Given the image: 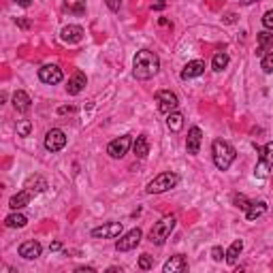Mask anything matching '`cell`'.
I'll return each instance as SVG.
<instances>
[{"instance_id": "10", "label": "cell", "mask_w": 273, "mask_h": 273, "mask_svg": "<svg viewBox=\"0 0 273 273\" xmlns=\"http://www.w3.org/2000/svg\"><path fill=\"white\" fill-rule=\"evenodd\" d=\"M122 222H107L102 226H96L92 228V237L94 239H116L122 235Z\"/></svg>"}, {"instance_id": "30", "label": "cell", "mask_w": 273, "mask_h": 273, "mask_svg": "<svg viewBox=\"0 0 273 273\" xmlns=\"http://www.w3.org/2000/svg\"><path fill=\"white\" fill-rule=\"evenodd\" d=\"M232 203H235V207H239V210H248V207H250L252 203H250V200H248L244 194H235V196H232Z\"/></svg>"}, {"instance_id": "1", "label": "cell", "mask_w": 273, "mask_h": 273, "mask_svg": "<svg viewBox=\"0 0 273 273\" xmlns=\"http://www.w3.org/2000/svg\"><path fill=\"white\" fill-rule=\"evenodd\" d=\"M160 68V58L150 52V50H141L136 52L134 56V62H132V75L136 79H141V82H146V79H152Z\"/></svg>"}, {"instance_id": "24", "label": "cell", "mask_w": 273, "mask_h": 273, "mask_svg": "<svg viewBox=\"0 0 273 273\" xmlns=\"http://www.w3.org/2000/svg\"><path fill=\"white\" fill-rule=\"evenodd\" d=\"M4 224H6L9 228H24V226L28 224V218H26L24 214H20V212H13V214H9V216L4 218Z\"/></svg>"}, {"instance_id": "11", "label": "cell", "mask_w": 273, "mask_h": 273, "mask_svg": "<svg viewBox=\"0 0 273 273\" xmlns=\"http://www.w3.org/2000/svg\"><path fill=\"white\" fill-rule=\"evenodd\" d=\"M38 79L43 84H50V86H58L64 75H62V68L56 66V64H45V66L38 68Z\"/></svg>"}, {"instance_id": "6", "label": "cell", "mask_w": 273, "mask_h": 273, "mask_svg": "<svg viewBox=\"0 0 273 273\" xmlns=\"http://www.w3.org/2000/svg\"><path fill=\"white\" fill-rule=\"evenodd\" d=\"M271 168H273V141H269L267 146L260 150V160H258V164H256L254 175L256 178H267Z\"/></svg>"}, {"instance_id": "5", "label": "cell", "mask_w": 273, "mask_h": 273, "mask_svg": "<svg viewBox=\"0 0 273 273\" xmlns=\"http://www.w3.org/2000/svg\"><path fill=\"white\" fill-rule=\"evenodd\" d=\"M156 102H158V111L160 114H164V116L178 111V107H180L178 94H173L171 90H158L156 92Z\"/></svg>"}, {"instance_id": "36", "label": "cell", "mask_w": 273, "mask_h": 273, "mask_svg": "<svg viewBox=\"0 0 273 273\" xmlns=\"http://www.w3.org/2000/svg\"><path fill=\"white\" fill-rule=\"evenodd\" d=\"M94 267H77V273H94Z\"/></svg>"}, {"instance_id": "39", "label": "cell", "mask_w": 273, "mask_h": 273, "mask_svg": "<svg viewBox=\"0 0 273 273\" xmlns=\"http://www.w3.org/2000/svg\"><path fill=\"white\" fill-rule=\"evenodd\" d=\"M164 4H166V0H158V2L154 4V9H156V11H160V9H164Z\"/></svg>"}, {"instance_id": "3", "label": "cell", "mask_w": 273, "mask_h": 273, "mask_svg": "<svg viewBox=\"0 0 273 273\" xmlns=\"http://www.w3.org/2000/svg\"><path fill=\"white\" fill-rule=\"evenodd\" d=\"M175 216H164V218H160L156 224H154V228L150 230V242L154 244V246H162L168 235H171V230L175 228Z\"/></svg>"}, {"instance_id": "41", "label": "cell", "mask_w": 273, "mask_h": 273, "mask_svg": "<svg viewBox=\"0 0 273 273\" xmlns=\"http://www.w3.org/2000/svg\"><path fill=\"white\" fill-rule=\"evenodd\" d=\"M226 22H228V24H232V22H235V15L228 13V15H226Z\"/></svg>"}, {"instance_id": "9", "label": "cell", "mask_w": 273, "mask_h": 273, "mask_svg": "<svg viewBox=\"0 0 273 273\" xmlns=\"http://www.w3.org/2000/svg\"><path fill=\"white\" fill-rule=\"evenodd\" d=\"M64 146H66V134H64V130H60V128H52V130L45 134V150L47 152L56 154V152L64 150Z\"/></svg>"}, {"instance_id": "23", "label": "cell", "mask_w": 273, "mask_h": 273, "mask_svg": "<svg viewBox=\"0 0 273 273\" xmlns=\"http://www.w3.org/2000/svg\"><path fill=\"white\" fill-rule=\"evenodd\" d=\"M242 252H244V242H242V239H237V242H232L230 248L226 250V256H224V260H226L228 264H237L239 254H242Z\"/></svg>"}, {"instance_id": "25", "label": "cell", "mask_w": 273, "mask_h": 273, "mask_svg": "<svg viewBox=\"0 0 273 273\" xmlns=\"http://www.w3.org/2000/svg\"><path fill=\"white\" fill-rule=\"evenodd\" d=\"M271 45H273V34H269V30L258 32V52H256V54H258L260 58H262V56H267Z\"/></svg>"}, {"instance_id": "4", "label": "cell", "mask_w": 273, "mask_h": 273, "mask_svg": "<svg viewBox=\"0 0 273 273\" xmlns=\"http://www.w3.org/2000/svg\"><path fill=\"white\" fill-rule=\"evenodd\" d=\"M178 184H180V175H178V173L164 171V173L156 175V178L148 184L146 192H148V194H160V192H166V190L175 188V186H178Z\"/></svg>"}, {"instance_id": "26", "label": "cell", "mask_w": 273, "mask_h": 273, "mask_svg": "<svg viewBox=\"0 0 273 273\" xmlns=\"http://www.w3.org/2000/svg\"><path fill=\"white\" fill-rule=\"evenodd\" d=\"M166 126L171 132H180L184 128V116L180 114V111H173V114L166 116Z\"/></svg>"}, {"instance_id": "14", "label": "cell", "mask_w": 273, "mask_h": 273, "mask_svg": "<svg viewBox=\"0 0 273 273\" xmlns=\"http://www.w3.org/2000/svg\"><path fill=\"white\" fill-rule=\"evenodd\" d=\"M162 271H164V273H184V271H188V260H186V256H182V254L171 256V258L164 262Z\"/></svg>"}, {"instance_id": "13", "label": "cell", "mask_w": 273, "mask_h": 273, "mask_svg": "<svg viewBox=\"0 0 273 273\" xmlns=\"http://www.w3.org/2000/svg\"><path fill=\"white\" fill-rule=\"evenodd\" d=\"M200 141H203V130L198 126H192L188 130V139H186V150L190 156H196L200 152Z\"/></svg>"}, {"instance_id": "8", "label": "cell", "mask_w": 273, "mask_h": 273, "mask_svg": "<svg viewBox=\"0 0 273 273\" xmlns=\"http://www.w3.org/2000/svg\"><path fill=\"white\" fill-rule=\"evenodd\" d=\"M130 146H132L130 134H122V136H118V139H114L107 146V154L111 158H124L128 154V150H130Z\"/></svg>"}, {"instance_id": "33", "label": "cell", "mask_w": 273, "mask_h": 273, "mask_svg": "<svg viewBox=\"0 0 273 273\" xmlns=\"http://www.w3.org/2000/svg\"><path fill=\"white\" fill-rule=\"evenodd\" d=\"M224 256H226V252H224V250H222V248H220V246H216V248H214V250H212V258H214L216 262H220V260L224 258Z\"/></svg>"}, {"instance_id": "27", "label": "cell", "mask_w": 273, "mask_h": 273, "mask_svg": "<svg viewBox=\"0 0 273 273\" xmlns=\"http://www.w3.org/2000/svg\"><path fill=\"white\" fill-rule=\"evenodd\" d=\"M212 66H214V70H224L228 66V54H224V52H218L214 56V60H212Z\"/></svg>"}, {"instance_id": "28", "label": "cell", "mask_w": 273, "mask_h": 273, "mask_svg": "<svg viewBox=\"0 0 273 273\" xmlns=\"http://www.w3.org/2000/svg\"><path fill=\"white\" fill-rule=\"evenodd\" d=\"M260 68L264 70V73H273V52L267 54V56H262V60H260Z\"/></svg>"}, {"instance_id": "18", "label": "cell", "mask_w": 273, "mask_h": 273, "mask_svg": "<svg viewBox=\"0 0 273 273\" xmlns=\"http://www.w3.org/2000/svg\"><path fill=\"white\" fill-rule=\"evenodd\" d=\"M30 105H32V100H30V96L24 92V90H18V92L13 94V107H15L18 114H28Z\"/></svg>"}, {"instance_id": "38", "label": "cell", "mask_w": 273, "mask_h": 273, "mask_svg": "<svg viewBox=\"0 0 273 273\" xmlns=\"http://www.w3.org/2000/svg\"><path fill=\"white\" fill-rule=\"evenodd\" d=\"M50 250H52V252H58V250H62V244H60V242H54V244L50 246Z\"/></svg>"}, {"instance_id": "19", "label": "cell", "mask_w": 273, "mask_h": 273, "mask_svg": "<svg viewBox=\"0 0 273 273\" xmlns=\"http://www.w3.org/2000/svg\"><path fill=\"white\" fill-rule=\"evenodd\" d=\"M30 198H32V192L26 188V190H22V192H18V194H13L11 196V200H9V207L13 212H20V210H24L28 203H30Z\"/></svg>"}, {"instance_id": "22", "label": "cell", "mask_w": 273, "mask_h": 273, "mask_svg": "<svg viewBox=\"0 0 273 273\" xmlns=\"http://www.w3.org/2000/svg\"><path fill=\"white\" fill-rule=\"evenodd\" d=\"M24 188H28L32 194H41V192L47 190V182L41 178V175H32V178H28V182H26V186H24Z\"/></svg>"}, {"instance_id": "40", "label": "cell", "mask_w": 273, "mask_h": 273, "mask_svg": "<svg viewBox=\"0 0 273 273\" xmlns=\"http://www.w3.org/2000/svg\"><path fill=\"white\" fill-rule=\"evenodd\" d=\"M18 24H20V26H22V28H30V22H26V20H20Z\"/></svg>"}, {"instance_id": "29", "label": "cell", "mask_w": 273, "mask_h": 273, "mask_svg": "<svg viewBox=\"0 0 273 273\" xmlns=\"http://www.w3.org/2000/svg\"><path fill=\"white\" fill-rule=\"evenodd\" d=\"M30 130H32L30 120H22V122L18 124V136H30Z\"/></svg>"}, {"instance_id": "37", "label": "cell", "mask_w": 273, "mask_h": 273, "mask_svg": "<svg viewBox=\"0 0 273 273\" xmlns=\"http://www.w3.org/2000/svg\"><path fill=\"white\" fill-rule=\"evenodd\" d=\"M15 2H18L20 6H24V9H28V6L32 4V0H15Z\"/></svg>"}, {"instance_id": "15", "label": "cell", "mask_w": 273, "mask_h": 273, "mask_svg": "<svg viewBox=\"0 0 273 273\" xmlns=\"http://www.w3.org/2000/svg\"><path fill=\"white\" fill-rule=\"evenodd\" d=\"M41 252H43V248L38 242H24L20 246V256L26 260H36L41 256Z\"/></svg>"}, {"instance_id": "2", "label": "cell", "mask_w": 273, "mask_h": 273, "mask_svg": "<svg viewBox=\"0 0 273 273\" xmlns=\"http://www.w3.org/2000/svg\"><path fill=\"white\" fill-rule=\"evenodd\" d=\"M212 154H214V164L218 166L220 171H226L237 158L235 148H232L230 143H226L224 139H216L212 143Z\"/></svg>"}, {"instance_id": "32", "label": "cell", "mask_w": 273, "mask_h": 273, "mask_svg": "<svg viewBox=\"0 0 273 273\" xmlns=\"http://www.w3.org/2000/svg\"><path fill=\"white\" fill-rule=\"evenodd\" d=\"M262 26L267 30H273V11H267L262 15Z\"/></svg>"}, {"instance_id": "7", "label": "cell", "mask_w": 273, "mask_h": 273, "mask_svg": "<svg viewBox=\"0 0 273 273\" xmlns=\"http://www.w3.org/2000/svg\"><path fill=\"white\" fill-rule=\"evenodd\" d=\"M141 239H143V232L141 228H132V230H128L124 232L122 237L116 242V250L118 252H128V250H134L136 246L141 244Z\"/></svg>"}, {"instance_id": "31", "label": "cell", "mask_w": 273, "mask_h": 273, "mask_svg": "<svg viewBox=\"0 0 273 273\" xmlns=\"http://www.w3.org/2000/svg\"><path fill=\"white\" fill-rule=\"evenodd\" d=\"M152 267H154V258H152L150 254H141V258H139V269L148 271V269H152Z\"/></svg>"}, {"instance_id": "20", "label": "cell", "mask_w": 273, "mask_h": 273, "mask_svg": "<svg viewBox=\"0 0 273 273\" xmlns=\"http://www.w3.org/2000/svg\"><path fill=\"white\" fill-rule=\"evenodd\" d=\"M132 152H134L136 158H146V156L150 154V141H148L146 134H139V136L134 139V143H132Z\"/></svg>"}, {"instance_id": "42", "label": "cell", "mask_w": 273, "mask_h": 273, "mask_svg": "<svg viewBox=\"0 0 273 273\" xmlns=\"http://www.w3.org/2000/svg\"><path fill=\"white\" fill-rule=\"evenodd\" d=\"M244 2H246V4H250V2H256V0H244Z\"/></svg>"}, {"instance_id": "34", "label": "cell", "mask_w": 273, "mask_h": 273, "mask_svg": "<svg viewBox=\"0 0 273 273\" xmlns=\"http://www.w3.org/2000/svg\"><path fill=\"white\" fill-rule=\"evenodd\" d=\"M107 6L111 11H120L122 9V0H107Z\"/></svg>"}, {"instance_id": "35", "label": "cell", "mask_w": 273, "mask_h": 273, "mask_svg": "<svg viewBox=\"0 0 273 273\" xmlns=\"http://www.w3.org/2000/svg\"><path fill=\"white\" fill-rule=\"evenodd\" d=\"M86 11V0H77V4L73 6V13H77V15H82Z\"/></svg>"}, {"instance_id": "12", "label": "cell", "mask_w": 273, "mask_h": 273, "mask_svg": "<svg viewBox=\"0 0 273 273\" xmlns=\"http://www.w3.org/2000/svg\"><path fill=\"white\" fill-rule=\"evenodd\" d=\"M84 28L82 26H75V24H68V26H64L62 32H60V38L64 43H68V45H77V43H82L84 41Z\"/></svg>"}, {"instance_id": "21", "label": "cell", "mask_w": 273, "mask_h": 273, "mask_svg": "<svg viewBox=\"0 0 273 273\" xmlns=\"http://www.w3.org/2000/svg\"><path fill=\"white\" fill-rule=\"evenodd\" d=\"M264 214H267V203H264V200H258V203H252L246 210V218L250 222H254V220H258L260 216H264Z\"/></svg>"}, {"instance_id": "16", "label": "cell", "mask_w": 273, "mask_h": 273, "mask_svg": "<svg viewBox=\"0 0 273 273\" xmlns=\"http://www.w3.org/2000/svg\"><path fill=\"white\" fill-rule=\"evenodd\" d=\"M205 73V62L203 60H192L182 68V79H194Z\"/></svg>"}, {"instance_id": "17", "label": "cell", "mask_w": 273, "mask_h": 273, "mask_svg": "<svg viewBox=\"0 0 273 273\" xmlns=\"http://www.w3.org/2000/svg\"><path fill=\"white\" fill-rule=\"evenodd\" d=\"M86 84H88V77L82 73V70H77V73L68 79V86H66V92L70 94V96H77L79 92L86 88Z\"/></svg>"}]
</instances>
